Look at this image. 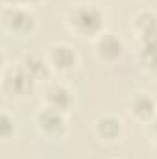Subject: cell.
I'll list each match as a JSON object with an SVG mask.
<instances>
[{
    "label": "cell",
    "instance_id": "obj_1",
    "mask_svg": "<svg viewBox=\"0 0 157 159\" xmlns=\"http://www.w3.org/2000/svg\"><path fill=\"white\" fill-rule=\"evenodd\" d=\"M105 11L89 0H78L65 9V28L81 41H96L105 32Z\"/></svg>",
    "mask_w": 157,
    "mask_h": 159
},
{
    "label": "cell",
    "instance_id": "obj_2",
    "mask_svg": "<svg viewBox=\"0 0 157 159\" xmlns=\"http://www.w3.org/2000/svg\"><path fill=\"white\" fill-rule=\"evenodd\" d=\"M0 26L4 34L11 37H32L39 30V19L32 7L17 4H2L0 9Z\"/></svg>",
    "mask_w": 157,
    "mask_h": 159
},
{
    "label": "cell",
    "instance_id": "obj_3",
    "mask_svg": "<svg viewBox=\"0 0 157 159\" xmlns=\"http://www.w3.org/2000/svg\"><path fill=\"white\" fill-rule=\"evenodd\" d=\"M37 85L39 83L35 81V78L20 63L4 65V69H2V93L9 100L22 102V100L32 98Z\"/></svg>",
    "mask_w": 157,
    "mask_h": 159
},
{
    "label": "cell",
    "instance_id": "obj_4",
    "mask_svg": "<svg viewBox=\"0 0 157 159\" xmlns=\"http://www.w3.org/2000/svg\"><path fill=\"white\" fill-rule=\"evenodd\" d=\"M34 124H35L37 133L46 141H61V139H65V135L69 131L67 113L48 107L44 104L35 111Z\"/></svg>",
    "mask_w": 157,
    "mask_h": 159
},
{
    "label": "cell",
    "instance_id": "obj_5",
    "mask_svg": "<svg viewBox=\"0 0 157 159\" xmlns=\"http://www.w3.org/2000/svg\"><path fill=\"white\" fill-rule=\"evenodd\" d=\"M44 56L56 76H70L79 67L78 50L70 43H65V41H56L48 44V48L44 50Z\"/></svg>",
    "mask_w": 157,
    "mask_h": 159
},
{
    "label": "cell",
    "instance_id": "obj_6",
    "mask_svg": "<svg viewBox=\"0 0 157 159\" xmlns=\"http://www.w3.org/2000/svg\"><path fill=\"white\" fill-rule=\"evenodd\" d=\"M126 111L139 124H150L157 117V100L148 91H135L128 98Z\"/></svg>",
    "mask_w": 157,
    "mask_h": 159
},
{
    "label": "cell",
    "instance_id": "obj_7",
    "mask_svg": "<svg viewBox=\"0 0 157 159\" xmlns=\"http://www.w3.org/2000/svg\"><path fill=\"white\" fill-rule=\"evenodd\" d=\"M43 104L48 106V107H54L57 111H63V113H70L74 109V104H76V98H74V93L72 89L61 81V80H54V81H48L46 87H44V93H43Z\"/></svg>",
    "mask_w": 157,
    "mask_h": 159
},
{
    "label": "cell",
    "instance_id": "obj_8",
    "mask_svg": "<svg viewBox=\"0 0 157 159\" xmlns=\"http://www.w3.org/2000/svg\"><path fill=\"white\" fill-rule=\"evenodd\" d=\"M124 120L113 113H100L92 120V133L100 143L115 144L124 137Z\"/></svg>",
    "mask_w": 157,
    "mask_h": 159
},
{
    "label": "cell",
    "instance_id": "obj_9",
    "mask_svg": "<svg viewBox=\"0 0 157 159\" xmlns=\"http://www.w3.org/2000/svg\"><path fill=\"white\" fill-rule=\"evenodd\" d=\"M94 43V54L96 57L102 61V63H107V65H113L122 59L124 52H126V43L124 39L118 35L117 32H111V30H105L100 37Z\"/></svg>",
    "mask_w": 157,
    "mask_h": 159
},
{
    "label": "cell",
    "instance_id": "obj_10",
    "mask_svg": "<svg viewBox=\"0 0 157 159\" xmlns=\"http://www.w3.org/2000/svg\"><path fill=\"white\" fill-rule=\"evenodd\" d=\"M20 65L35 78L37 83L50 81L52 74H54L52 69H50V65H48V59H46L44 52L43 54L41 52H28V54H24L22 59H20Z\"/></svg>",
    "mask_w": 157,
    "mask_h": 159
},
{
    "label": "cell",
    "instance_id": "obj_11",
    "mask_svg": "<svg viewBox=\"0 0 157 159\" xmlns=\"http://www.w3.org/2000/svg\"><path fill=\"white\" fill-rule=\"evenodd\" d=\"M131 30H133L135 37L157 32V11L155 9H150V7L139 9L131 17Z\"/></svg>",
    "mask_w": 157,
    "mask_h": 159
},
{
    "label": "cell",
    "instance_id": "obj_12",
    "mask_svg": "<svg viewBox=\"0 0 157 159\" xmlns=\"http://www.w3.org/2000/svg\"><path fill=\"white\" fill-rule=\"evenodd\" d=\"M0 131H2V137H4L6 141L13 139L15 133H17V122H15V117H13L7 109L2 111V117H0Z\"/></svg>",
    "mask_w": 157,
    "mask_h": 159
},
{
    "label": "cell",
    "instance_id": "obj_13",
    "mask_svg": "<svg viewBox=\"0 0 157 159\" xmlns=\"http://www.w3.org/2000/svg\"><path fill=\"white\" fill-rule=\"evenodd\" d=\"M44 0H2V4H17V6H26V7H35Z\"/></svg>",
    "mask_w": 157,
    "mask_h": 159
},
{
    "label": "cell",
    "instance_id": "obj_14",
    "mask_svg": "<svg viewBox=\"0 0 157 159\" xmlns=\"http://www.w3.org/2000/svg\"><path fill=\"white\" fill-rule=\"evenodd\" d=\"M148 129H150V137H152V144H154V148L157 150V117L150 124H148Z\"/></svg>",
    "mask_w": 157,
    "mask_h": 159
}]
</instances>
